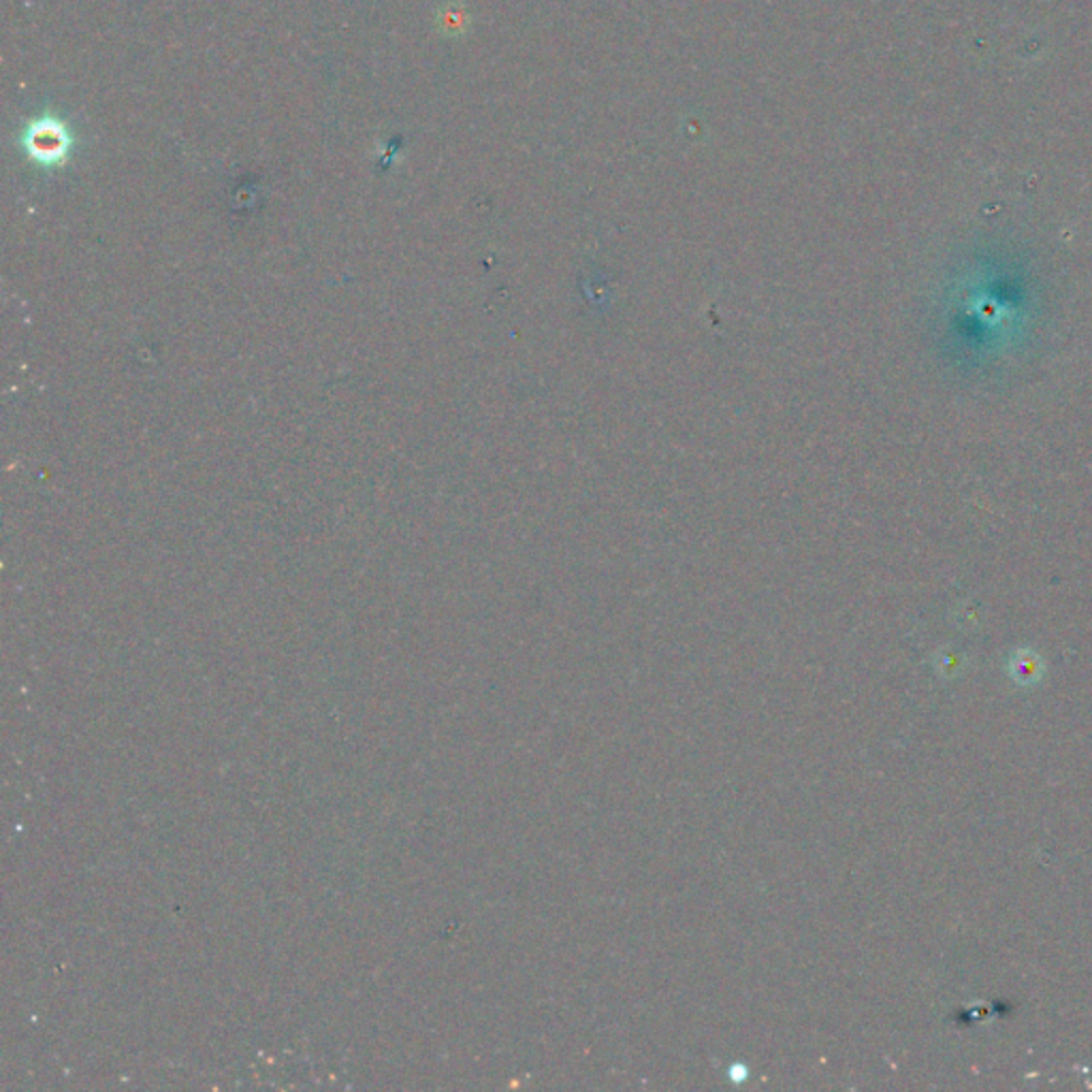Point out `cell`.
<instances>
[{
	"instance_id": "6da1fadb",
	"label": "cell",
	"mask_w": 1092,
	"mask_h": 1092,
	"mask_svg": "<svg viewBox=\"0 0 1092 1092\" xmlns=\"http://www.w3.org/2000/svg\"><path fill=\"white\" fill-rule=\"evenodd\" d=\"M22 143L33 161L45 166H58L67 161L73 146V137L65 122L45 116L28 124Z\"/></svg>"
},
{
	"instance_id": "7a4b0ae2",
	"label": "cell",
	"mask_w": 1092,
	"mask_h": 1092,
	"mask_svg": "<svg viewBox=\"0 0 1092 1092\" xmlns=\"http://www.w3.org/2000/svg\"><path fill=\"white\" fill-rule=\"evenodd\" d=\"M1010 675L1018 686H1035L1044 677V662L1033 651H1018L1010 659Z\"/></svg>"
}]
</instances>
